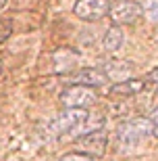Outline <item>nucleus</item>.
<instances>
[{
    "label": "nucleus",
    "mask_w": 158,
    "mask_h": 161,
    "mask_svg": "<svg viewBox=\"0 0 158 161\" xmlns=\"http://www.w3.org/2000/svg\"><path fill=\"white\" fill-rule=\"evenodd\" d=\"M106 119L102 115L89 113L88 109H64L59 117H54L50 124V130L54 134H71V136H81L88 132L102 130Z\"/></svg>",
    "instance_id": "nucleus-1"
},
{
    "label": "nucleus",
    "mask_w": 158,
    "mask_h": 161,
    "mask_svg": "<svg viewBox=\"0 0 158 161\" xmlns=\"http://www.w3.org/2000/svg\"><path fill=\"white\" fill-rule=\"evenodd\" d=\"M154 124L148 117H135V119H127L117 128V142L119 149L127 153V151L137 149L141 142H146L152 136Z\"/></svg>",
    "instance_id": "nucleus-2"
},
{
    "label": "nucleus",
    "mask_w": 158,
    "mask_h": 161,
    "mask_svg": "<svg viewBox=\"0 0 158 161\" xmlns=\"http://www.w3.org/2000/svg\"><path fill=\"white\" fill-rule=\"evenodd\" d=\"M59 101L64 109H88L98 101L96 88L81 86V84H71L59 94Z\"/></svg>",
    "instance_id": "nucleus-3"
},
{
    "label": "nucleus",
    "mask_w": 158,
    "mask_h": 161,
    "mask_svg": "<svg viewBox=\"0 0 158 161\" xmlns=\"http://www.w3.org/2000/svg\"><path fill=\"white\" fill-rule=\"evenodd\" d=\"M144 15V4L137 0H117L108 8V17L112 25H131Z\"/></svg>",
    "instance_id": "nucleus-4"
},
{
    "label": "nucleus",
    "mask_w": 158,
    "mask_h": 161,
    "mask_svg": "<svg viewBox=\"0 0 158 161\" xmlns=\"http://www.w3.org/2000/svg\"><path fill=\"white\" fill-rule=\"evenodd\" d=\"M75 144H77V153H83V155H89L96 159V157H102L106 153L108 136H106L104 128H102V130H94V132L77 136Z\"/></svg>",
    "instance_id": "nucleus-5"
},
{
    "label": "nucleus",
    "mask_w": 158,
    "mask_h": 161,
    "mask_svg": "<svg viewBox=\"0 0 158 161\" xmlns=\"http://www.w3.org/2000/svg\"><path fill=\"white\" fill-rule=\"evenodd\" d=\"M110 0H77L73 6V15L81 21H100L108 15Z\"/></svg>",
    "instance_id": "nucleus-6"
},
{
    "label": "nucleus",
    "mask_w": 158,
    "mask_h": 161,
    "mask_svg": "<svg viewBox=\"0 0 158 161\" xmlns=\"http://www.w3.org/2000/svg\"><path fill=\"white\" fill-rule=\"evenodd\" d=\"M102 71H104V75H106L108 82H123V80H129L135 73V67H133L131 61L110 59V61H106V63H104Z\"/></svg>",
    "instance_id": "nucleus-7"
},
{
    "label": "nucleus",
    "mask_w": 158,
    "mask_h": 161,
    "mask_svg": "<svg viewBox=\"0 0 158 161\" xmlns=\"http://www.w3.org/2000/svg\"><path fill=\"white\" fill-rule=\"evenodd\" d=\"M71 82L81 84V86H89V88H102V86L108 84V80H106L104 71L98 69V67H83V69L73 73Z\"/></svg>",
    "instance_id": "nucleus-8"
},
{
    "label": "nucleus",
    "mask_w": 158,
    "mask_h": 161,
    "mask_svg": "<svg viewBox=\"0 0 158 161\" xmlns=\"http://www.w3.org/2000/svg\"><path fill=\"white\" fill-rule=\"evenodd\" d=\"M144 88H146V82H144V80L129 78V80H123V82L112 84L110 94H115V96H135V94H140Z\"/></svg>",
    "instance_id": "nucleus-9"
},
{
    "label": "nucleus",
    "mask_w": 158,
    "mask_h": 161,
    "mask_svg": "<svg viewBox=\"0 0 158 161\" xmlns=\"http://www.w3.org/2000/svg\"><path fill=\"white\" fill-rule=\"evenodd\" d=\"M123 42H125V34L121 30V25H110L106 30L104 38H102V46L108 53H115V50H119V48L123 46Z\"/></svg>",
    "instance_id": "nucleus-10"
},
{
    "label": "nucleus",
    "mask_w": 158,
    "mask_h": 161,
    "mask_svg": "<svg viewBox=\"0 0 158 161\" xmlns=\"http://www.w3.org/2000/svg\"><path fill=\"white\" fill-rule=\"evenodd\" d=\"M13 34V21L11 19H0V44L6 42Z\"/></svg>",
    "instance_id": "nucleus-11"
},
{
    "label": "nucleus",
    "mask_w": 158,
    "mask_h": 161,
    "mask_svg": "<svg viewBox=\"0 0 158 161\" xmlns=\"http://www.w3.org/2000/svg\"><path fill=\"white\" fill-rule=\"evenodd\" d=\"M60 161H96V159L89 155H83V153H67L60 157Z\"/></svg>",
    "instance_id": "nucleus-12"
},
{
    "label": "nucleus",
    "mask_w": 158,
    "mask_h": 161,
    "mask_svg": "<svg viewBox=\"0 0 158 161\" xmlns=\"http://www.w3.org/2000/svg\"><path fill=\"white\" fill-rule=\"evenodd\" d=\"M144 13H146L152 21H158V0H150V4L144 8Z\"/></svg>",
    "instance_id": "nucleus-13"
},
{
    "label": "nucleus",
    "mask_w": 158,
    "mask_h": 161,
    "mask_svg": "<svg viewBox=\"0 0 158 161\" xmlns=\"http://www.w3.org/2000/svg\"><path fill=\"white\" fill-rule=\"evenodd\" d=\"M144 82H152V84H158V67H154L152 71L146 73V80Z\"/></svg>",
    "instance_id": "nucleus-14"
},
{
    "label": "nucleus",
    "mask_w": 158,
    "mask_h": 161,
    "mask_svg": "<svg viewBox=\"0 0 158 161\" xmlns=\"http://www.w3.org/2000/svg\"><path fill=\"white\" fill-rule=\"evenodd\" d=\"M148 119L152 121V124H154V125H158V107H156V109H154L152 113H150V117H148Z\"/></svg>",
    "instance_id": "nucleus-15"
},
{
    "label": "nucleus",
    "mask_w": 158,
    "mask_h": 161,
    "mask_svg": "<svg viewBox=\"0 0 158 161\" xmlns=\"http://www.w3.org/2000/svg\"><path fill=\"white\" fill-rule=\"evenodd\" d=\"M6 6H8V0H0V11H4Z\"/></svg>",
    "instance_id": "nucleus-16"
},
{
    "label": "nucleus",
    "mask_w": 158,
    "mask_h": 161,
    "mask_svg": "<svg viewBox=\"0 0 158 161\" xmlns=\"http://www.w3.org/2000/svg\"><path fill=\"white\" fill-rule=\"evenodd\" d=\"M152 136H156V138H158V125H154V132H152Z\"/></svg>",
    "instance_id": "nucleus-17"
},
{
    "label": "nucleus",
    "mask_w": 158,
    "mask_h": 161,
    "mask_svg": "<svg viewBox=\"0 0 158 161\" xmlns=\"http://www.w3.org/2000/svg\"><path fill=\"white\" fill-rule=\"evenodd\" d=\"M2 71H4V65H2V61H0V75H2Z\"/></svg>",
    "instance_id": "nucleus-18"
}]
</instances>
